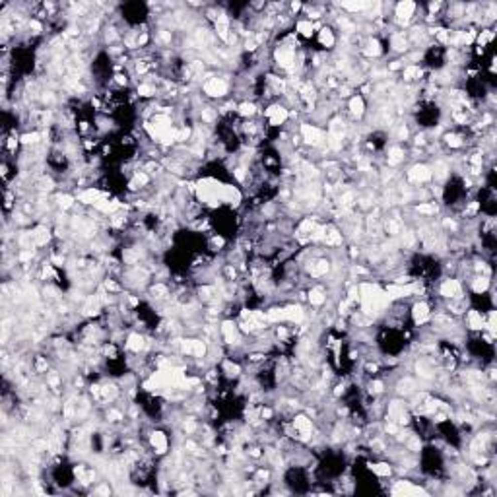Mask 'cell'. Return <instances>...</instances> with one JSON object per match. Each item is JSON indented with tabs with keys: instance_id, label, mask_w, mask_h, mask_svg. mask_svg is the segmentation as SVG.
<instances>
[{
	"instance_id": "obj_25",
	"label": "cell",
	"mask_w": 497,
	"mask_h": 497,
	"mask_svg": "<svg viewBox=\"0 0 497 497\" xmlns=\"http://www.w3.org/2000/svg\"><path fill=\"white\" fill-rule=\"evenodd\" d=\"M295 30H297V33H299L301 37L309 39V37H313V33H315V26H313V22H309V20H301V22L295 24Z\"/></svg>"
},
{
	"instance_id": "obj_29",
	"label": "cell",
	"mask_w": 497,
	"mask_h": 497,
	"mask_svg": "<svg viewBox=\"0 0 497 497\" xmlns=\"http://www.w3.org/2000/svg\"><path fill=\"white\" fill-rule=\"evenodd\" d=\"M288 117H290V111L286 107H282L278 113H274L272 117L268 118V122H270V127H282L288 120Z\"/></svg>"
},
{
	"instance_id": "obj_20",
	"label": "cell",
	"mask_w": 497,
	"mask_h": 497,
	"mask_svg": "<svg viewBox=\"0 0 497 497\" xmlns=\"http://www.w3.org/2000/svg\"><path fill=\"white\" fill-rule=\"evenodd\" d=\"M118 395H120V387H118L117 383H105V385H101V398L105 402L117 400Z\"/></svg>"
},
{
	"instance_id": "obj_19",
	"label": "cell",
	"mask_w": 497,
	"mask_h": 497,
	"mask_svg": "<svg viewBox=\"0 0 497 497\" xmlns=\"http://www.w3.org/2000/svg\"><path fill=\"white\" fill-rule=\"evenodd\" d=\"M406 158V150L400 146H393L389 148V154H387V163L391 165V167H395V165H400L402 161Z\"/></svg>"
},
{
	"instance_id": "obj_23",
	"label": "cell",
	"mask_w": 497,
	"mask_h": 497,
	"mask_svg": "<svg viewBox=\"0 0 497 497\" xmlns=\"http://www.w3.org/2000/svg\"><path fill=\"white\" fill-rule=\"evenodd\" d=\"M319 43H321V47H324V49H332L334 47V43H336V37H334V33H332V30L330 28H321V31H319Z\"/></svg>"
},
{
	"instance_id": "obj_5",
	"label": "cell",
	"mask_w": 497,
	"mask_h": 497,
	"mask_svg": "<svg viewBox=\"0 0 497 497\" xmlns=\"http://www.w3.org/2000/svg\"><path fill=\"white\" fill-rule=\"evenodd\" d=\"M410 183H414V185H422V183H427V181H431V167L429 165H425V163H416V165H412L408 169V173H406Z\"/></svg>"
},
{
	"instance_id": "obj_36",
	"label": "cell",
	"mask_w": 497,
	"mask_h": 497,
	"mask_svg": "<svg viewBox=\"0 0 497 497\" xmlns=\"http://www.w3.org/2000/svg\"><path fill=\"white\" fill-rule=\"evenodd\" d=\"M47 369H49V361H47V357H43V355H37V357H35V371H37V373H47Z\"/></svg>"
},
{
	"instance_id": "obj_21",
	"label": "cell",
	"mask_w": 497,
	"mask_h": 497,
	"mask_svg": "<svg viewBox=\"0 0 497 497\" xmlns=\"http://www.w3.org/2000/svg\"><path fill=\"white\" fill-rule=\"evenodd\" d=\"M284 313H286V321L290 322H301L305 319V311L301 305H288L284 307Z\"/></svg>"
},
{
	"instance_id": "obj_39",
	"label": "cell",
	"mask_w": 497,
	"mask_h": 497,
	"mask_svg": "<svg viewBox=\"0 0 497 497\" xmlns=\"http://www.w3.org/2000/svg\"><path fill=\"white\" fill-rule=\"evenodd\" d=\"M95 493H111V487L109 485H101V487L95 489Z\"/></svg>"
},
{
	"instance_id": "obj_4",
	"label": "cell",
	"mask_w": 497,
	"mask_h": 497,
	"mask_svg": "<svg viewBox=\"0 0 497 497\" xmlns=\"http://www.w3.org/2000/svg\"><path fill=\"white\" fill-rule=\"evenodd\" d=\"M393 8H395V22L400 28H406L410 22L414 20V16H416L418 4H414V2H400V4H395Z\"/></svg>"
},
{
	"instance_id": "obj_27",
	"label": "cell",
	"mask_w": 497,
	"mask_h": 497,
	"mask_svg": "<svg viewBox=\"0 0 497 497\" xmlns=\"http://www.w3.org/2000/svg\"><path fill=\"white\" fill-rule=\"evenodd\" d=\"M443 142H445L449 148H462L464 146V138H462L460 134H456V132H447V134L443 136Z\"/></svg>"
},
{
	"instance_id": "obj_10",
	"label": "cell",
	"mask_w": 497,
	"mask_h": 497,
	"mask_svg": "<svg viewBox=\"0 0 497 497\" xmlns=\"http://www.w3.org/2000/svg\"><path fill=\"white\" fill-rule=\"evenodd\" d=\"M150 445H152V449H154L158 454H165L167 453V449H169L167 435H165L163 431H152V435H150Z\"/></svg>"
},
{
	"instance_id": "obj_3",
	"label": "cell",
	"mask_w": 497,
	"mask_h": 497,
	"mask_svg": "<svg viewBox=\"0 0 497 497\" xmlns=\"http://www.w3.org/2000/svg\"><path fill=\"white\" fill-rule=\"evenodd\" d=\"M387 418H389V422H395L400 427L410 424V412L406 408V404L400 402V400L389 402V406H387Z\"/></svg>"
},
{
	"instance_id": "obj_34",
	"label": "cell",
	"mask_w": 497,
	"mask_h": 497,
	"mask_svg": "<svg viewBox=\"0 0 497 497\" xmlns=\"http://www.w3.org/2000/svg\"><path fill=\"white\" fill-rule=\"evenodd\" d=\"M491 39H493V30H482V33L478 35V45H480V49L487 47V45L491 43Z\"/></svg>"
},
{
	"instance_id": "obj_14",
	"label": "cell",
	"mask_w": 497,
	"mask_h": 497,
	"mask_svg": "<svg viewBox=\"0 0 497 497\" xmlns=\"http://www.w3.org/2000/svg\"><path fill=\"white\" fill-rule=\"evenodd\" d=\"M31 235H33V245H35V247H45V245L51 241V231H49L47 225H37V227L31 231Z\"/></svg>"
},
{
	"instance_id": "obj_24",
	"label": "cell",
	"mask_w": 497,
	"mask_h": 497,
	"mask_svg": "<svg viewBox=\"0 0 497 497\" xmlns=\"http://www.w3.org/2000/svg\"><path fill=\"white\" fill-rule=\"evenodd\" d=\"M361 51H363V55L369 57V59H371V57L375 59V57H381V55H383V49H381V43L377 39H367Z\"/></svg>"
},
{
	"instance_id": "obj_38",
	"label": "cell",
	"mask_w": 497,
	"mask_h": 497,
	"mask_svg": "<svg viewBox=\"0 0 497 497\" xmlns=\"http://www.w3.org/2000/svg\"><path fill=\"white\" fill-rule=\"evenodd\" d=\"M369 391H371V395H381L383 391H385V383L383 381H371V385H369Z\"/></svg>"
},
{
	"instance_id": "obj_13",
	"label": "cell",
	"mask_w": 497,
	"mask_h": 497,
	"mask_svg": "<svg viewBox=\"0 0 497 497\" xmlns=\"http://www.w3.org/2000/svg\"><path fill=\"white\" fill-rule=\"evenodd\" d=\"M348 111L353 118H361L365 115V99L361 95H353L348 105Z\"/></svg>"
},
{
	"instance_id": "obj_9",
	"label": "cell",
	"mask_w": 497,
	"mask_h": 497,
	"mask_svg": "<svg viewBox=\"0 0 497 497\" xmlns=\"http://www.w3.org/2000/svg\"><path fill=\"white\" fill-rule=\"evenodd\" d=\"M389 43H391V49L396 51V53H406V51L410 49L408 35H406L404 31H393V33H391Z\"/></svg>"
},
{
	"instance_id": "obj_35",
	"label": "cell",
	"mask_w": 497,
	"mask_h": 497,
	"mask_svg": "<svg viewBox=\"0 0 497 497\" xmlns=\"http://www.w3.org/2000/svg\"><path fill=\"white\" fill-rule=\"evenodd\" d=\"M57 204H59V208H62V210H68V208H72L74 206V196H70V194H59V196H57Z\"/></svg>"
},
{
	"instance_id": "obj_2",
	"label": "cell",
	"mask_w": 497,
	"mask_h": 497,
	"mask_svg": "<svg viewBox=\"0 0 497 497\" xmlns=\"http://www.w3.org/2000/svg\"><path fill=\"white\" fill-rule=\"evenodd\" d=\"M202 89L208 97H225L229 91V84H227V78L210 76V78H206Z\"/></svg>"
},
{
	"instance_id": "obj_26",
	"label": "cell",
	"mask_w": 497,
	"mask_h": 497,
	"mask_svg": "<svg viewBox=\"0 0 497 497\" xmlns=\"http://www.w3.org/2000/svg\"><path fill=\"white\" fill-rule=\"evenodd\" d=\"M237 113L241 115L243 118H251L257 115V105L253 101H243L237 105Z\"/></svg>"
},
{
	"instance_id": "obj_22",
	"label": "cell",
	"mask_w": 497,
	"mask_h": 497,
	"mask_svg": "<svg viewBox=\"0 0 497 497\" xmlns=\"http://www.w3.org/2000/svg\"><path fill=\"white\" fill-rule=\"evenodd\" d=\"M402 76H404V82H418L424 76V70L420 68V64H408L404 66Z\"/></svg>"
},
{
	"instance_id": "obj_30",
	"label": "cell",
	"mask_w": 497,
	"mask_h": 497,
	"mask_svg": "<svg viewBox=\"0 0 497 497\" xmlns=\"http://www.w3.org/2000/svg\"><path fill=\"white\" fill-rule=\"evenodd\" d=\"M223 373L227 377H239L241 375V365L231 361V359H223Z\"/></svg>"
},
{
	"instance_id": "obj_8",
	"label": "cell",
	"mask_w": 497,
	"mask_h": 497,
	"mask_svg": "<svg viewBox=\"0 0 497 497\" xmlns=\"http://www.w3.org/2000/svg\"><path fill=\"white\" fill-rule=\"evenodd\" d=\"M410 313H412V319H414L416 324H425V322L429 321V317H431V309H429V305L425 301L414 303Z\"/></svg>"
},
{
	"instance_id": "obj_37",
	"label": "cell",
	"mask_w": 497,
	"mask_h": 497,
	"mask_svg": "<svg viewBox=\"0 0 497 497\" xmlns=\"http://www.w3.org/2000/svg\"><path fill=\"white\" fill-rule=\"evenodd\" d=\"M410 132H408V127L406 125H398V131H396V140L398 142H404V140H408Z\"/></svg>"
},
{
	"instance_id": "obj_12",
	"label": "cell",
	"mask_w": 497,
	"mask_h": 497,
	"mask_svg": "<svg viewBox=\"0 0 497 497\" xmlns=\"http://www.w3.org/2000/svg\"><path fill=\"white\" fill-rule=\"evenodd\" d=\"M483 313H480L478 309H468L466 313V326L470 330H483Z\"/></svg>"
},
{
	"instance_id": "obj_17",
	"label": "cell",
	"mask_w": 497,
	"mask_h": 497,
	"mask_svg": "<svg viewBox=\"0 0 497 497\" xmlns=\"http://www.w3.org/2000/svg\"><path fill=\"white\" fill-rule=\"evenodd\" d=\"M307 299L313 307H321V305H324V303H326V292H324V288H321V286L311 288V292L307 293Z\"/></svg>"
},
{
	"instance_id": "obj_33",
	"label": "cell",
	"mask_w": 497,
	"mask_h": 497,
	"mask_svg": "<svg viewBox=\"0 0 497 497\" xmlns=\"http://www.w3.org/2000/svg\"><path fill=\"white\" fill-rule=\"evenodd\" d=\"M369 468H371L377 476H391V472H393L391 464H387V462H377V464H371Z\"/></svg>"
},
{
	"instance_id": "obj_18",
	"label": "cell",
	"mask_w": 497,
	"mask_h": 497,
	"mask_svg": "<svg viewBox=\"0 0 497 497\" xmlns=\"http://www.w3.org/2000/svg\"><path fill=\"white\" fill-rule=\"evenodd\" d=\"M416 391H418V385L410 379V377H404V379H400L398 383H396V393H398L400 396L416 395Z\"/></svg>"
},
{
	"instance_id": "obj_15",
	"label": "cell",
	"mask_w": 497,
	"mask_h": 497,
	"mask_svg": "<svg viewBox=\"0 0 497 497\" xmlns=\"http://www.w3.org/2000/svg\"><path fill=\"white\" fill-rule=\"evenodd\" d=\"M489 276H483V274H476L474 278L470 280V288H472V292L478 293V295H482L489 290Z\"/></svg>"
},
{
	"instance_id": "obj_7",
	"label": "cell",
	"mask_w": 497,
	"mask_h": 497,
	"mask_svg": "<svg viewBox=\"0 0 497 497\" xmlns=\"http://www.w3.org/2000/svg\"><path fill=\"white\" fill-rule=\"evenodd\" d=\"M221 338L227 346H241V330L233 321L221 322Z\"/></svg>"
},
{
	"instance_id": "obj_32",
	"label": "cell",
	"mask_w": 497,
	"mask_h": 497,
	"mask_svg": "<svg viewBox=\"0 0 497 497\" xmlns=\"http://www.w3.org/2000/svg\"><path fill=\"white\" fill-rule=\"evenodd\" d=\"M181 427H183V431H185L187 435H192V433H196V431H198V424H196V420H194V418H185V420H183V424H181Z\"/></svg>"
},
{
	"instance_id": "obj_16",
	"label": "cell",
	"mask_w": 497,
	"mask_h": 497,
	"mask_svg": "<svg viewBox=\"0 0 497 497\" xmlns=\"http://www.w3.org/2000/svg\"><path fill=\"white\" fill-rule=\"evenodd\" d=\"M342 241H344V237L340 233V229L334 225H326V233H324L322 243H326L328 247H338V245H342Z\"/></svg>"
},
{
	"instance_id": "obj_11",
	"label": "cell",
	"mask_w": 497,
	"mask_h": 497,
	"mask_svg": "<svg viewBox=\"0 0 497 497\" xmlns=\"http://www.w3.org/2000/svg\"><path fill=\"white\" fill-rule=\"evenodd\" d=\"M127 350L129 351H132V353H140V351H144L148 348V340L140 332H132V334H129V338H127Z\"/></svg>"
},
{
	"instance_id": "obj_31",
	"label": "cell",
	"mask_w": 497,
	"mask_h": 497,
	"mask_svg": "<svg viewBox=\"0 0 497 497\" xmlns=\"http://www.w3.org/2000/svg\"><path fill=\"white\" fill-rule=\"evenodd\" d=\"M437 210L439 208L435 206V202H422V204L416 206V212L418 214H424V216H435Z\"/></svg>"
},
{
	"instance_id": "obj_1",
	"label": "cell",
	"mask_w": 497,
	"mask_h": 497,
	"mask_svg": "<svg viewBox=\"0 0 497 497\" xmlns=\"http://www.w3.org/2000/svg\"><path fill=\"white\" fill-rule=\"evenodd\" d=\"M299 136H301V140L311 148H322L326 144V134H324L319 127L309 125V122H303V125H301Z\"/></svg>"
},
{
	"instance_id": "obj_28",
	"label": "cell",
	"mask_w": 497,
	"mask_h": 497,
	"mask_svg": "<svg viewBox=\"0 0 497 497\" xmlns=\"http://www.w3.org/2000/svg\"><path fill=\"white\" fill-rule=\"evenodd\" d=\"M20 142L24 144V146H39V142H41V134L39 132H26V134H22L20 136Z\"/></svg>"
},
{
	"instance_id": "obj_6",
	"label": "cell",
	"mask_w": 497,
	"mask_h": 497,
	"mask_svg": "<svg viewBox=\"0 0 497 497\" xmlns=\"http://www.w3.org/2000/svg\"><path fill=\"white\" fill-rule=\"evenodd\" d=\"M439 293L445 299H458L462 297V284L456 278H445L439 286Z\"/></svg>"
}]
</instances>
